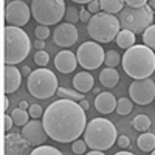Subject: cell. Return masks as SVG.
Instances as JSON below:
<instances>
[{"instance_id":"cell-1","label":"cell","mask_w":155,"mask_h":155,"mask_svg":"<svg viewBox=\"0 0 155 155\" xmlns=\"http://www.w3.org/2000/svg\"><path fill=\"white\" fill-rule=\"evenodd\" d=\"M42 123L48 138L58 143H73L84 134L87 116L79 102L58 99L45 109Z\"/></svg>"},{"instance_id":"cell-2","label":"cell","mask_w":155,"mask_h":155,"mask_svg":"<svg viewBox=\"0 0 155 155\" xmlns=\"http://www.w3.org/2000/svg\"><path fill=\"white\" fill-rule=\"evenodd\" d=\"M121 64L126 74L132 79H147L155 71V53L144 44L134 45L132 48L126 50Z\"/></svg>"},{"instance_id":"cell-3","label":"cell","mask_w":155,"mask_h":155,"mask_svg":"<svg viewBox=\"0 0 155 155\" xmlns=\"http://www.w3.org/2000/svg\"><path fill=\"white\" fill-rule=\"evenodd\" d=\"M116 140H118L116 127L110 120L93 118L90 123H87L84 141L92 150H107L116 143Z\"/></svg>"},{"instance_id":"cell-4","label":"cell","mask_w":155,"mask_h":155,"mask_svg":"<svg viewBox=\"0 0 155 155\" xmlns=\"http://www.w3.org/2000/svg\"><path fill=\"white\" fill-rule=\"evenodd\" d=\"M31 42L28 34L22 28L6 27L5 28V53L3 61L6 65H16L28 56Z\"/></svg>"},{"instance_id":"cell-5","label":"cell","mask_w":155,"mask_h":155,"mask_svg":"<svg viewBox=\"0 0 155 155\" xmlns=\"http://www.w3.org/2000/svg\"><path fill=\"white\" fill-rule=\"evenodd\" d=\"M87 31L95 42L109 44L115 41L118 33L121 31V23L116 16L99 12V14H95L92 20L87 23Z\"/></svg>"},{"instance_id":"cell-6","label":"cell","mask_w":155,"mask_h":155,"mask_svg":"<svg viewBox=\"0 0 155 155\" xmlns=\"http://www.w3.org/2000/svg\"><path fill=\"white\" fill-rule=\"evenodd\" d=\"M118 19L123 30L132 31L134 34H143L149 27L153 25V9L149 6V3L138 9L126 6L120 12Z\"/></svg>"},{"instance_id":"cell-7","label":"cell","mask_w":155,"mask_h":155,"mask_svg":"<svg viewBox=\"0 0 155 155\" xmlns=\"http://www.w3.org/2000/svg\"><path fill=\"white\" fill-rule=\"evenodd\" d=\"M65 3L64 0H33L31 2V16L39 25L50 27L59 23L61 19L65 17Z\"/></svg>"},{"instance_id":"cell-8","label":"cell","mask_w":155,"mask_h":155,"mask_svg":"<svg viewBox=\"0 0 155 155\" xmlns=\"http://www.w3.org/2000/svg\"><path fill=\"white\" fill-rule=\"evenodd\" d=\"M28 92L37 99H47L58 93V78L48 68H37L27 81Z\"/></svg>"},{"instance_id":"cell-9","label":"cell","mask_w":155,"mask_h":155,"mask_svg":"<svg viewBox=\"0 0 155 155\" xmlns=\"http://www.w3.org/2000/svg\"><path fill=\"white\" fill-rule=\"evenodd\" d=\"M78 64L85 68V70H95L98 67H101L104 64L106 59V51L102 50V47L95 42V41H90V42H84L79 48H78Z\"/></svg>"},{"instance_id":"cell-10","label":"cell","mask_w":155,"mask_h":155,"mask_svg":"<svg viewBox=\"0 0 155 155\" xmlns=\"http://www.w3.org/2000/svg\"><path fill=\"white\" fill-rule=\"evenodd\" d=\"M31 17V6H28L22 0H14L9 2L5 6V20L6 27H17L22 28L23 25H27Z\"/></svg>"},{"instance_id":"cell-11","label":"cell","mask_w":155,"mask_h":155,"mask_svg":"<svg viewBox=\"0 0 155 155\" xmlns=\"http://www.w3.org/2000/svg\"><path fill=\"white\" fill-rule=\"evenodd\" d=\"M129 96L138 106H147L155 101V82L147 79H138L129 85Z\"/></svg>"},{"instance_id":"cell-12","label":"cell","mask_w":155,"mask_h":155,"mask_svg":"<svg viewBox=\"0 0 155 155\" xmlns=\"http://www.w3.org/2000/svg\"><path fill=\"white\" fill-rule=\"evenodd\" d=\"M22 137L31 146H44L48 135L45 132L44 123L39 121V120H33V121H28L27 126H23Z\"/></svg>"},{"instance_id":"cell-13","label":"cell","mask_w":155,"mask_h":155,"mask_svg":"<svg viewBox=\"0 0 155 155\" xmlns=\"http://www.w3.org/2000/svg\"><path fill=\"white\" fill-rule=\"evenodd\" d=\"M78 30L73 23H59L56 30L53 31V41L56 45L62 47V48H67V47H71L76 44L78 41Z\"/></svg>"},{"instance_id":"cell-14","label":"cell","mask_w":155,"mask_h":155,"mask_svg":"<svg viewBox=\"0 0 155 155\" xmlns=\"http://www.w3.org/2000/svg\"><path fill=\"white\" fill-rule=\"evenodd\" d=\"M76 65H78V58H76L74 53H71L68 50L59 51L54 58V67L64 74L71 73L76 68Z\"/></svg>"},{"instance_id":"cell-15","label":"cell","mask_w":155,"mask_h":155,"mask_svg":"<svg viewBox=\"0 0 155 155\" xmlns=\"http://www.w3.org/2000/svg\"><path fill=\"white\" fill-rule=\"evenodd\" d=\"M116 102L118 99H115V96L109 92H101L95 98V107L99 113L102 115H109L113 110H116Z\"/></svg>"},{"instance_id":"cell-16","label":"cell","mask_w":155,"mask_h":155,"mask_svg":"<svg viewBox=\"0 0 155 155\" xmlns=\"http://www.w3.org/2000/svg\"><path fill=\"white\" fill-rule=\"evenodd\" d=\"M22 82V73L14 65L5 67V93H14L20 87Z\"/></svg>"},{"instance_id":"cell-17","label":"cell","mask_w":155,"mask_h":155,"mask_svg":"<svg viewBox=\"0 0 155 155\" xmlns=\"http://www.w3.org/2000/svg\"><path fill=\"white\" fill-rule=\"evenodd\" d=\"M93 76L88 71H79L76 73L73 78V87L74 90H78L79 93H87L93 88Z\"/></svg>"},{"instance_id":"cell-18","label":"cell","mask_w":155,"mask_h":155,"mask_svg":"<svg viewBox=\"0 0 155 155\" xmlns=\"http://www.w3.org/2000/svg\"><path fill=\"white\" fill-rule=\"evenodd\" d=\"M99 81H101V84L104 87L112 88V87H115L116 84H118L120 74H118V71H116L115 68H102L101 73H99Z\"/></svg>"},{"instance_id":"cell-19","label":"cell","mask_w":155,"mask_h":155,"mask_svg":"<svg viewBox=\"0 0 155 155\" xmlns=\"http://www.w3.org/2000/svg\"><path fill=\"white\" fill-rule=\"evenodd\" d=\"M115 42L123 50H129V48H132L134 45H137L135 44V34L132 31H127V30H121L118 33V36H116Z\"/></svg>"},{"instance_id":"cell-20","label":"cell","mask_w":155,"mask_h":155,"mask_svg":"<svg viewBox=\"0 0 155 155\" xmlns=\"http://www.w3.org/2000/svg\"><path fill=\"white\" fill-rule=\"evenodd\" d=\"M101 2V9L102 12H107V14L115 16L116 12H121L126 6L124 0H99Z\"/></svg>"},{"instance_id":"cell-21","label":"cell","mask_w":155,"mask_h":155,"mask_svg":"<svg viewBox=\"0 0 155 155\" xmlns=\"http://www.w3.org/2000/svg\"><path fill=\"white\" fill-rule=\"evenodd\" d=\"M137 144L143 152H152L155 149V135L149 132H143L138 137Z\"/></svg>"},{"instance_id":"cell-22","label":"cell","mask_w":155,"mask_h":155,"mask_svg":"<svg viewBox=\"0 0 155 155\" xmlns=\"http://www.w3.org/2000/svg\"><path fill=\"white\" fill-rule=\"evenodd\" d=\"M61 99H70V101H74V102H81L84 98V93H79L78 90H71V88H67V87H59L58 88V93Z\"/></svg>"},{"instance_id":"cell-23","label":"cell","mask_w":155,"mask_h":155,"mask_svg":"<svg viewBox=\"0 0 155 155\" xmlns=\"http://www.w3.org/2000/svg\"><path fill=\"white\" fill-rule=\"evenodd\" d=\"M132 126H134L135 130L146 132V130H149V127H150V120H149L147 115H137L134 118V121H132Z\"/></svg>"},{"instance_id":"cell-24","label":"cell","mask_w":155,"mask_h":155,"mask_svg":"<svg viewBox=\"0 0 155 155\" xmlns=\"http://www.w3.org/2000/svg\"><path fill=\"white\" fill-rule=\"evenodd\" d=\"M11 116L14 120V124L22 127V126H27L28 124V118H30V113L27 110H22V109H14L11 112Z\"/></svg>"},{"instance_id":"cell-25","label":"cell","mask_w":155,"mask_h":155,"mask_svg":"<svg viewBox=\"0 0 155 155\" xmlns=\"http://www.w3.org/2000/svg\"><path fill=\"white\" fill-rule=\"evenodd\" d=\"M141 37H143V44L152 51H155V23L141 34Z\"/></svg>"},{"instance_id":"cell-26","label":"cell","mask_w":155,"mask_h":155,"mask_svg":"<svg viewBox=\"0 0 155 155\" xmlns=\"http://www.w3.org/2000/svg\"><path fill=\"white\" fill-rule=\"evenodd\" d=\"M134 109V104H132V99L129 98H120L118 102H116V112L118 115H129Z\"/></svg>"},{"instance_id":"cell-27","label":"cell","mask_w":155,"mask_h":155,"mask_svg":"<svg viewBox=\"0 0 155 155\" xmlns=\"http://www.w3.org/2000/svg\"><path fill=\"white\" fill-rule=\"evenodd\" d=\"M121 62V58H120V53L115 50H109L106 51V59H104V64L107 68H115L118 64Z\"/></svg>"},{"instance_id":"cell-28","label":"cell","mask_w":155,"mask_h":155,"mask_svg":"<svg viewBox=\"0 0 155 155\" xmlns=\"http://www.w3.org/2000/svg\"><path fill=\"white\" fill-rule=\"evenodd\" d=\"M30 155H62V152L53 146H37Z\"/></svg>"},{"instance_id":"cell-29","label":"cell","mask_w":155,"mask_h":155,"mask_svg":"<svg viewBox=\"0 0 155 155\" xmlns=\"http://www.w3.org/2000/svg\"><path fill=\"white\" fill-rule=\"evenodd\" d=\"M64 19H65L67 23H73L74 25L78 20H79V11H78L74 6H68L67 11H65V17H64Z\"/></svg>"},{"instance_id":"cell-30","label":"cell","mask_w":155,"mask_h":155,"mask_svg":"<svg viewBox=\"0 0 155 155\" xmlns=\"http://www.w3.org/2000/svg\"><path fill=\"white\" fill-rule=\"evenodd\" d=\"M34 62L37 64L39 67H47L48 62H50V54L47 53V51H37V53L34 54Z\"/></svg>"},{"instance_id":"cell-31","label":"cell","mask_w":155,"mask_h":155,"mask_svg":"<svg viewBox=\"0 0 155 155\" xmlns=\"http://www.w3.org/2000/svg\"><path fill=\"white\" fill-rule=\"evenodd\" d=\"M87 143L84 140H76V141H73V144H71V150L74 152V153H78V155H82V153H85V150H87Z\"/></svg>"},{"instance_id":"cell-32","label":"cell","mask_w":155,"mask_h":155,"mask_svg":"<svg viewBox=\"0 0 155 155\" xmlns=\"http://www.w3.org/2000/svg\"><path fill=\"white\" fill-rule=\"evenodd\" d=\"M28 113H30V116L31 118H41V116H44V113H45V110L42 109V106L41 104H31L30 106V109H28Z\"/></svg>"},{"instance_id":"cell-33","label":"cell","mask_w":155,"mask_h":155,"mask_svg":"<svg viewBox=\"0 0 155 155\" xmlns=\"http://www.w3.org/2000/svg\"><path fill=\"white\" fill-rule=\"evenodd\" d=\"M34 33H36V37L39 39V41H45V39L50 36V28L44 27V25H39V27L34 30Z\"/></svg>"},{"instance_id":"cell-34","label":"cell","mask_w":155,"mask_h":155,"mask_svg":"<svg viewBox=\"0 0 155 155\" xmlns=\"http://www.w3.org/2000/svg\"><path fill=\"white\" fill-rule=\"evenodd\" d=\"M88 12L90 14H99V12H102V9H101V2L99 0H92V2L88 3Z\"/></svg>"},{"instance_id":"cell-35","label":"cell","mask_w":155,"mask_h":155,"mask_svg":"<svg viewBox=\"0 0 155 155\" xmlns=\"http://www.w3.org/2000/svg\"><path fill=\"white\" fill-rule=\"evenodd\" d=\"M126 5H127V6H130V8L138 9V8H143V6H146V5H147V2H146V0H127Z\"/></svg>"},{"instance_id":"cell-36","label":"cell","mask_w":155,"mask_h":155,"mask_svg":"<svg viewBox=\"0 0 155 155\" xmlns=\"http://www.w3.org/2000/svg\"><path fill=\"white\" fill-rule=\"evenodd\" d=\"M116 144L120 146V149H127L129 146H130V140H129V137H126V135H121V137H118V140H116Z\"/></svg>"},{"instance_id":"cell-37","label":"cell","mask_w":155,"mask_h":155,"mask_svg":"<svg viewBox=\"0 0 155 155\" xmlns=\"http://www.w3.org/2000/svg\"><path fill=\"white\" fill-rule=\"evenodd\" d=\"M12 126H14V120H12V116L3 115V130L5 132H9Z\"/></svg>"},{"instance_id":"cell-38","label":"cell","mask_w":155,"mask_h":155,"mask_svg":"<svg viewBox=\"0 0 155 155\" xmlns=\"http://www.w3.org/2000/svg\"><path fill=\"white\" fill-rule=\"evenodd\" d=\"M92 17H93V16L88 12V9H84V8H82V9L79 11V20H81V22L88 23L90 20H92Z\"/></svg>"},{"instance_id":"cell-39","label":"cell","mask_w":155,"mask_h":155,"mask_svg":"<svg viewBox=\"0 0 155 155\" xmlns=\"http://www.w3.org/2000/svg\"><path fill=\"white\" fill-rule=\"evenodd\" d=\"M34 47L37 48V51H44V48H45V42H44V41H39V39H36V41H34Z\"/></svg>"},{"instance_id":"cell-40","label":"cell","mask_w":155,"mask_h":155,"mask_svg":"<svg viewBox=\"0 0 155 155\" xmlns=\"http://www.w3.org/2000/svg\"><path fill=\"white\" fill-rule=\"evenodd\" d=\"M20 73H22V76H27V78H30L33 71H31V68H30L28 65H23V67H22V70H20Z\"/></svg>"},{"instance_id":"cell-41","label":"cell","mask_w":155,"mask_h":155,"mask_svg":"<svg viewBox=\"0 0 155 155\" xmlns=\"http://www.w3.org/2000/svg\"><path fill=\"white\" fill-rule=\"evenodd\" d=\"M8 107H9V99H8V96H3L2 98V109H3V112H6Z\"/></svg>"},{"instance_id":"cell-42","label":"cell","mask_w":155,"mask_h":155,"mask_svg":"<svg viewBox=\"0 0 155 155\" xmlns=\"http://www.w3.org/2000/svg\"><path fill=\"white\" fill-rule=\"evenodd\" d=\"M30 106H31V104H28L27 101H20V104H19V109H22V110H27V109H30Z\"/></svg>"},{"instance_id":"cell-43","label":"cell","mask_w":155,"mask_h":155,"mask_svg":"<svg viewBox=\"0 0 155 155\" xmlns=\"http://www.w3.org/2000/svg\"><path fill=\"white\" fill-rule=\"evenodd\" d=\"M79 106H81V107H82L84 110H88V107H90V106H88V101H87V99H82V101L79 102Z\"/></svg>"},{"instance_id":"cell-44","label":"cell","mask_w":155,"mask_h":155,"mask_svg":"<svg viewBox=\"0 0 155 155\" xmlns=\"http://www.w3.org/2000/svg\"><path fill=\"white\" fill-rule=\"evenodd\" d=\"M84 155H106V153H102L101 150H90V152H87Z\"/></svg>"},{"instance_id":"cell-45","label":"cell","mask_w":155,"mask_h":155,"mask_svg":"<svg viewBox=\"0 0 155 155\" xmlns=\"http://www.w3.org/2000/svg\"><path fill=\"white\" fill-rule=\"evenodd\" d=\"M115 155H134L132 152H127V150H120V152H116Z\"/></svg>"},{"instance_id":"cell-46","label":"cell","mask_w":155,"mask_h":155,"mask_svg":"<svg viewBox=\"0 0 155 155\" xmlns=\"http://www.w3.org/2000/svg\"><path fill=\"white\" fill-rule=\"evenodd\" d=\"M76 3H79V5H88L90 2H88V0H76Z\"/></svg>"},{"instance_id":"cell-47","label":"cell","mask_w":155,"mask_h":155,"mask_svg":"<svg viewBox=\"0 0 155 155\" xmlns=\"http://www.w3.org/2000/svg\"><path fill=\"white\" fill-rule=\"evenodd\" d=\"M147 3H149V6L155 11V0H150V2H147Z\"/></svg>"},{"instance_id":"cell-48","label":"cell","mask_w":155,"mask_h":155,"mask_svg":"<svg viewBox=\"0 0 155 155\" xmlns=\"http://www.w3.org/2000/svg\"><path fill=\"white\" fill-rule=\"evenodd\" d=\"M150 155H155V149H153V150H152V153H150Z\"/></svg>"}]
</instances>
